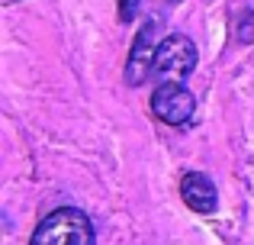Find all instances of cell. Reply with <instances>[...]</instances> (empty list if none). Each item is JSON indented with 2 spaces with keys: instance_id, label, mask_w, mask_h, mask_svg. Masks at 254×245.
<instances>
[{
  "instance_id": "cell-1",
  "label": "cell",
  "mask_w": 254,
  "mask_h": 245,
  "mask_svg": "<svg viewBox=\"0 0 254 245\" xmlns=\"http://www.w3.org/2000/svg\"><path fill=\"white\" fill-rule=\"evenodd\" d=\"M29 245H97V236L84 210L58 207L36 226Z\"/></svg>"
},
{
  "instance_id": "cell-2",
  "label": "cell",
  "mask_w": 254,
  "mask_h": 245,
  "mask_svg": "<svg viewBox=\"0 0 254 245\" xmlns=\"http://www.w3.org/2000/svg\"><path fill=\"white\" fill-rule=\"evenodd\" d=\"M161 19H145L142 29L135 32L129 49V62H126V84L129 87H142L155 78V58H158V36H161Z\"/></svg>"
},
{
  "instance_id": "cell-3",
  "label": "cell",
  "mask_w": 254,
  "mask_h": 245,
  "mask_svg": "<svg viewBox=\"0 0 254 245\" xmlns=\"http://www.w3.org/2000/svg\"><path fill=\"white\" fill-rule=\"evenodd\" d=\"M196 68V45L184 32H171L158 45L155 81H187Z\"/></svg>"
},
{
  "instance_id": "cell-4",
  "label": "cell",
  "mask_w": 254,
  "mask_h": 245,
  "mask_svg": "<svg viewBox=\"0 0 254 245\" xmlns=\"http://www.w3.org/2000/svg\"><path fill=\"white\" fill-rule=\"evenodd\" d=\"M196 110V97L184 87V81H161L151 97V113L168 126H187Z\"/></svg>"
},
{
  "instance_id": "cell-5",
  "label": "cell",
  "mask_w": 254,
  "mask_h": 245,
  "mask_svg": "<svg viewBox=\"0 0 254 245\" xmlns=\"http://www.w3.org/2000/svg\"><path fill=\"white\" fill-rule=\"evenodd\" d=\"M180 197H184V203L193 213H203V216L216 213V207H219V190L212 184V177L203 174V171H187L180 177Z\"/></svg>"
},
{
  "instance_id": "cell-6",
  "label": "cell",
  "mask_w": 254,
  "mask_h": 245,
  "mask_svg": "<svg viewBox=\"0 0 254 245\" xmlns=\"http://www.w3.org/2000/svg\"><path fill=\"white\" fill-rule=\"evenodd\" d=\"M235 39L242 45H254V10H245L235 19Z\"/></svg>"
},
{
  "instance_id": "cell-7",
  "label": "cell",
  "mask_w": 254,
  "mask_h": 245,
  "mask_svg": "<svg viewBox=\"0 0 254 245\" xmlns=\"http://www.w3.org/2000/svg\"><path fill=\"white\" fill-rule=\"evenodd\" d=\"M135 13H138V0H119V19L123 23H129Z\"/></svg>"
}]
</instances>
